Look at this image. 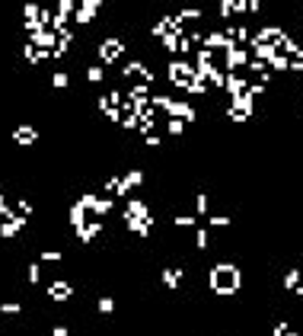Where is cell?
Returning <instances> with one entry per match:
<instances>
[{"label": "cell", "instance_id": "cell-1", "mask_svg": "<svg viewBox=\"0 0 303 336\" xmlns=\"http://www.w3.org/2000/svg\"><path fill=\"white\" fill-rule=\"evenodd\" d=\"M207 285H211L214 294H236L242 285V272L230 263H217L207 275Z\"/></svg>", "mask_w": 303, "mask_h": 336}, {"label": "cell", "instance_id": "cell-2", "mask_svg": "<svg viewBox=\"0 0 303 336\" xmlns=\"http://www.w3.org/2000/svg\"><path fill=\"white\" fill-rule=\"evenodd\" d=\"M169 77H172V84H176V86H182V90H192L198 71H195L192 64H185V61H172L169 64Z\"/></svg>", "mask_w": 303, "mask_h": 336}, {"label": "cell", "instance_id": "cell-3", "mask_svg": "<svg viewBox=\"0 0 303 336\" xmlns=\"http://www.w3.org/2000/svg\"><path fill=\"white\" fill-rule=\"evenodd\" d=\"M13 141L23 144V147H29V144H35V141H38V131L32 128V125H19V128L13 131Z\"/></svg>", "mask_w": 303, "mask_h": 336}, {"label": "cell", "instance_id": "cell-4", "mask_svg": "<svg viewBox=\"0 0 303 336\" xmlns=\"http://www.w3.org/2000/svg\"><path fill=\"white\" fill-rule=\"evenodd\" d=\"M99 55H102V61H115L121 55V42L118 39H105V42L99 45Z\"/></svg>", "mask_w": 303, "mask_h": 336}, {"label": "cell", "instance_id": "cell-5", "mask_svg": "<svg viewBox=\"0 0 303 336\" xmlns=\"http://www.w3.org/2000/svg\"><path fill=\"white\" fill-rule=\"evenodd\" d=\"M70 294H73V288L67 282H51L48 285V298H55V301H67Z\"/></svg>", "mask_w": 303, "mask_h": 336}, {"label": "cell", "instance_id": "cell-6", "mask_svg": "<svg viewBox=\"0 0 303 336\" xmlns=\"http://www.w3.org/2000/svg\"><path fill=\"white\" fill-rule=\"evenodd\" d=\"M271 336H297V330H294L291 324H274V330H271Z\"/></svg>", "mask_w": 303, "mask_h": 336}, {"label": "cell", "instance_id": "cell-7", "mask_svg": "<svg viewBox=\"0 0 303 336\" xmlns=\"http://www.w3.org/2000/svg\"><path fill=\"white\" fill-rule=\"evenodd\" d=\"M195 244H198V250H207V231H204V227L195 231Z\"/></svg>", "mask_w": 303, "mask_h": 336}, {"label": "cell", "instance_id": "cell-8", "mask_svg": "<svg viewBox=\"0 0 303 336\" xmlns=\"http://www.w3.org/2000/svg\"><path fill=\"white\" fill-rule=\"evenodd\" d=\"M176 224H179V227H195V218H192V214H179Z\"/></svg>", "mask_w": 303, "mask_h": 336}, {"label": "cell", "instance_id": "cell-9", "mask_svg": "<svg viewBox=\"0 0 303 336\" xmlns=\"http://www.w3.org/2000/svg\"><path fill=\"white\" fill-rule=\"evenodd\" d=\"M112 307H115V301H112V298H99V311H102V314H109Z\"/></svg>", "mask_w": 303, "mask_h": 336}, {"label": "cell", "instance_id": "cell-10", "mask_svg": "<svg viewBox=\"0 0 303 336\" xmlns=\"http://www.w3.org/2000/svg\"><path fill=\"white\" fill-rule=\"evenodd\" d=\"M207 224H211V227H227V224H230V218H224V214H217V218H211Z\"/></svg>", "mask_w": 303, "mask_h": 336}, {"label": "cell", "instance_id": "cell-11", "mask_svg": "<svg viewBox=\"0 0 303 336\" xmlns=\"http://www.w3.org/2000/svg\"><path fill=\"white\" fill-rule=\"evenodd\" d=\"M0 311L3 314H19V304L16 301H6V304H0Z\"/></svg>", "mask_w": 303, "mask_h": 336}, {"label": "cell", "instance_id": "cell-12", "mask_svg": "<svg viewBox=\"0 0 303 336\" xmlns=\"http://www.w3.org/2000/svg\"><path fill=\"white\" fill-rule=\"evenodd\" d=\"M42 259H48V263H58L61 253H58V250H45V253H42Z\"/></svg>", "mask_w": 303, "mask_h": 336}, {"label": "cell", "instance_id": "cell-13", "mask_svg": "<svg viewBox=\"0 0 303 336\" xmlns=\"http://www.w3.org/2000/svg\"><path fill=\"white\" fill-rule=\"evenodd\" d=\"M195 205H198V211L204 214L207 211V196H198V199H195Z\"/></svg>", "mask_w": 303, "mask_h": 336}, {"label": "cell", "instance_id": "cell-14", "mask_svg": "<svg viewBox=\"0 0 303 336\" xmlns=\"http://www.w3.org/2000/svg\"><path fill=\"white\" fill-rule=\"evenodd\" d=\"M90 80L96 84V80H102V67H90Z\"/></svg>", "mask_w": 303, "mask_h": 336}, {"label": "cell", "instance_id": "cell-15", "mask_svg": "<svg viewBox=\"0 0 303 336\" xmlns=\"http://www.w3.org/2000/svg\"><path fill=\"white\" fill-rule=\"evenodd\" d=\"M262 6V0H246V13H255Z\"/></svg>", "mask_w": 303, "mask_h": 336}, {"label": "cell", "instance_id": "cell-16", "mask_svg": "<svg viewBox=\"0 0 303 336\" xmlns=\"http://www.w3.org/2000/svg\"><path fill=\"white\" fill-rule=\"evenodd\" d=\"M29 282H38V266H29Z\"/></svg>", "mask_w": 303, "mask_h": 336}, {"label": "cell", "instance_id": "cell-17", "mask_svg": "<svg viewBox=\"0 0 303 336\" xmlns=\"http://www.w3.org/2000/svg\"><path fill=\"white\" fill-rule=\"evenodd\" d=\"M51 336H67V330H64V327H55V333H51Z\"/></svg>", "mask_w": 303, "mask_h": 336}, {"label": "cell", "instance_id": "cell-18", "mask_svg": "<svg viewBox=\"0 0 303 336\" xmlns=\"http://www.w3.org/2000/svg\"><path fill=\"white\" fill-rule=\"evenodd\" d=\"M207 3H211V0H207Z\"/></svg>", "mask_w": 303, "mask_h": 336}]
</instances>
